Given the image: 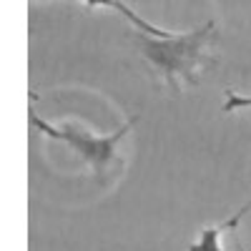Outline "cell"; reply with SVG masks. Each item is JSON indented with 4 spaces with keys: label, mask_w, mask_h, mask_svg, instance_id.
Masks as SVG:
<instances>
[{
    "label": "cell",
    "mask_w": 251,
    "mask_h": 251,
    "mask_svg": "<svg viewBox=\"0 0 251 251\" xmlns=\"http://www.w3.org/2000/svg\"><path fill=\"white\" fill-rule=\"evenodd\" d=\"M249 211H251V201H249V203H244V206H241L239 211H236V214H234L231 219H228V221H226L224 226H226V228H234V226H239V221H241V219H244V216H246Z\"/></svg>",
    "instance_id": "obj_6"
},
{
    "label": "cell",
    "mask_w": 251,
    "mask_h": 251,
    "mask_svg": "<svg viewBox=\"0 0 251 251\" xmlns=\"http://www.w3.org/2000/svg\"><path fill=\"white\" fill-rule=\"evenodd\" d=\"M86 3V8L91 10V8H98V5H103V8H113V10H118L126 20H131V23L141 30V33H146V35H153V38H171L174 33L171 30H158L156 25H151V23H146V20L141 18V15H136L128 5L123 3V0H83Z\"/></svg>",
    "instance_id": "obj_3"
},
{
    "label": "cell",
    "mask_w": 251,
    "mask_h": 251,
    "mask_svg": "<svg viewBox=\"0 0 251 251\" xmlns=\"http://www.w3.org/2000/svg\"><path fill=\"white\" fill-rule=\"evenodd\" d=\"M214 30V23L171 38H153V35H138V46L146 60L161 73V78L176 88L178 83H196V73L203 66L206 58V40Z\"/></svg>",
    "instance_id": "obj_1"
},
{
    "label": "cell",
    "mask_w": 251,
    "mask_h": 251,
    "mask_svg": "<svg viewBox=\"0 0 251 251\" xmlns=\"http://www.w3.org/2000/svg\"><path fill=\"white\" fill-rule=\"evenodd\" d=\"M249 106H251V96H239L234 91H226V103H224L226 113L239 111V108H249Z\"/></svg>",
    "instance_id": "obj_5"
},
{
    "label": "cell",
    "mask_w": 251,
    "mask_h": 251,
    "mask_svg": "<svg viewBox=\"0 0 251 251\" xmlns=\"http://www.w3.org/2000/svg\"><path fill=\"white\" fill-rule=\"evenodd\" d=\"M30 123L35 126L40 133H46V136H50V138H55V141L68 143L71 149L100 176L103 171L108 169V163L116 161V146L121 143V138H123L126 133L133 128L136 118H131L128 123L121 126V128H118L116 133H111V136H93L91 131L80 128V126H75V123L53 126V123H48V121H43V118H38L35 113H30Z\"/></svg>",
    "instance_id": "obj_2"
},
{
    "label": "cell",
    "mask_w": 251,
    "mask_h": 251,
    "mask_svg": "<svg viewBox=\"0 0 251 251\" xmlns=\"http://www.w3.org/2000/svg\"><path fill=\"white\" fill-rule=\"evenodd\" d=\"M224 228H226L224 224L221 226H208L206 231H201V239L188 246V251H224V246L219 244V236H221Z\"/></svg>",
    "instance_id": "obj_4"
}]
</instances>
